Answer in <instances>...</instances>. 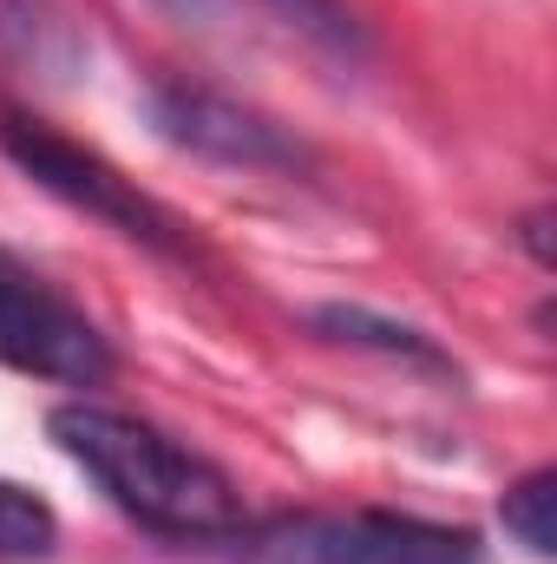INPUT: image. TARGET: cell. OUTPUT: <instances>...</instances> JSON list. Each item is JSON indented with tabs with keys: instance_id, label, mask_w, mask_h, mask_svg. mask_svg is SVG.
<instances>
[{
	"instance_id": "cell-1",
	"label": "cell",
	"mask_w": 557,
	"mask_h": 564,
	"mask_svg": "<svg viewBox=\"0 0 557 564\" xmlns=\"http://www.w3.org/2000/svg\"><path fill=\"white\" fill-rule=\"evenodd\" d=\"M46 433L112 492L119 512H132L151 532L171 539H223L243 525L237 486L171 433H157L139 414L99 408V401H66L46 414Z\"/></svg>"
},
{
	"instance_id": "cell-2",
	"label": "cell",
	"mask_w": 557,
	"mask_h": 564,
	"mask_svg": "<svg viewBox=\"0 0 557 564\" xmlns=\"http://www.w3.org/2000/svg\"><path fill=\"white\" fill-rule=\"evenodd\" d=\"M0 151H7L46 197L86 210L92 224L119 230L125 243H139V250H151V257L190 263V230H184L151 191H139V177H125L112 158H99V151H86L79 139L40 126V119L20 112V106H0Z\"/></svg>"
},
{
	"instance_id": "cell-3",
	"label": "cell",
	"mask_w": 557,
	"mask_h": 564,
	"mask_svg": "<svg viewBox=\"0 0 557 564\" xmlns=\"http://www.w3.org/2000/svg\"><path fill=\"white\" fill-rule=\"evenodd\" d=\"M0 361L40 381L99 388L112 375V341L86 308H73L53 282H40L20 257L0 250Z\"/></svg>"
},
{
	"instance_id": "cell-4",
	"label": "cell",
	"mask_w": 557,
	"mask_h": 564,
	"mask_svg": "<svg viewBox=\"0 0 557 564\" xmlns=\"http://www.w3.org/2000/svg\"><path fill=\"white\" fill-rule=\"evenodd\" d=\"M144 106H151V126L164 139L204 164H230V171H302L308 164V151L288 126H276L270 112H256L204 79L164 73V79H151Z\"/></svg>"
},
{
	"instance_id": "cell-5",
	"label": "cell",
	"mask_w": 557,
	"mask_h": 564,
	"mask_svg": "<svg viewBox=\"0 0 557 564\" xmlns=\"http://www.w3.org/2000/svg\"><path fill=\"white\" fill-rule=\"evenodd\" d=\"M263 564H485L466 525H433L414 512H348L295 519L263 539Z\"/></svg>"
},
{
	"instance_id": "cell-6",
	"label": "cell",
	"mask_w": 557,
	"mask_h": 564,
	"mask_svg": "<svg viewBox=\"0 0 557 564\" xmlns=\"http://www.w3.org/2000/svg\"><path fill=\"white\" fill-rule=\"evenodd\" d=\"M308 328H321L328 341H348V348H381V355H394V361H414V368H439V375H452V361H446L419 328L387 322V315H374V308H341V302H328V308L308 315Z\"/></svg>"
},
{
	"instance_id": "cell-7",
	"label": "cell",
	"mask_w": 557,
	"mask_h": 564,
	"mask_svg": "<svg viewBox=\"0 0 557 564\" xmlns=\"http://www.w3.org/2000/svg\"><path fill=\"white\" fill-rule=\"evenodd\" d=\"M256 7L270 20H282L288 33H302L308 46L335 53V59H361L368 53V33H361V20H354L348 0H256Z\"/></svg>"
},
{
	"instance_id": "cell-8",
	"label": "cell",
	"mask_w": 557,
	"mask_h": 564,
	"mask_svg": "<svg viewBox=\"0 0 557 564\" xmlns=\"http://www.w3.org/2000/svg\"><path fill=\"white\" fill-rule=\"evenodd\" d=\"M499 519H505V532L532 558H551L557 552V473L551 466H532L525 479H512L505 499H499Z\"/></svg>"
},
{
	"instance_id": "cell-9",
	"label": "cell",
	"mask_w": 557,
	"mask_h": 564,
	"mask_svg": "<svg viewBox=\"0 0 557 564\" xmlns=\"http://www.w3.org/2000/svg\"><path fill=\"white\" fill-rule=\"evenodd\" d=\"M59 545V519L40 492L0 479V558H46Z\"/></svg>"
},
{
	"instance_id": "cell-10",
	"label": "cell",
	"mask_w": 557,
	"mask_h": 564,
	"mask_svg": "<svg viewBox=\"0 0 557 564\" xmlns=\"http://www.w3.org/2000/svg\"><path fill=\"white\" fill-rule=\"evenodd\" d=\"M157 13H171L177 26H197V33H217L230 20V0H151Z\"/></svg>"
},
{
	"instance_id": "cell-11",
	"label": "cell",
	"mask_w": 557,
	"mask_h": 564,
	"mask_svg": "<svg viewBox=\"0 0 557 564\" xmlns=\"http://www.w3.org/2000/svg\"><path fill=\"white\" fill-rule=\"evenodd\" d=\"M545 224H551L545 210H532V217H525V243H532V257H538V263H551V243H545Z\"/></svg>"
}]
</instances>
